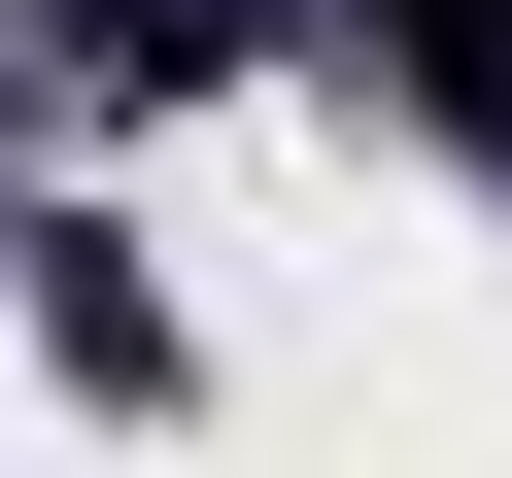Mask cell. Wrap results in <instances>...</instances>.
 I'll list each match as a JSON object with an SVG mask.
<instances>
[{
    "label": "cell",
    "mask_w": 512,
    "mask_h": 478,
    "mask_svg": "<svg viewBox=\"0 0 512 478\" xmlns=\"http://www.w3.org/2000/svg\"><path fill=\"white\" fill-rule=\"evenodd\" d=\"M376 35H410V69L478 103V137H512V0H376Z\"/></svg>",
    "instance_id": "obj_2"
},
{
    "label": "cell",
    "mask_w": 512,
    "mask_h": 478,
    "mask_svg": "<svg viewBox=\"0 0 512 478\" xmlns=\"http://www.w3.org/2000/svg\"><path fill=\"white\" fill-rule=\"evenodd\" d=\"M69 69H239V0H69Z\"/></svg>",
    "instance_id": "obj_1"
}]
</instances>
